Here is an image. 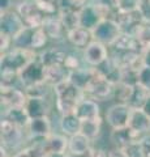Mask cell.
Masks as SVG:
<instances>
[{
    "label": "cell",
    "mask_w": 150,
    "mask_h": 157,
    "mask_svg": "<svg viewBox=\"0 0 150 157\" xmlns=\"http://www.w3.org/2000/svg\"><path fill=\"white\" fill-rule=\"evenodd\" d=\"M52 92L55 97V107L60 115L75 113L76 107L85 98L84 90L75 85L71 80L56 85Z\"/></svg>",
    "instance_id": "cell-1"
},
{
    "label": "cell",
    "mask_w": 150,
    "mask_h": 157,
    "mask_svg": "<svg viewBox=\"0 0 150 157\" xmlns=\"http://www.w3.org/2000/svg\"><path fill=\"white\" fill-rule=\"evenodd\" d=\"M38 58V52L31 48H16L12 47L5 54H2L0 67L2 70H11L16 73H20L29 63Z\"/></svg>",
    "instance_id": "cell-2"
},
{
    "label": "cell",
    "mask_w": 150,
    "mask_h": 157,
    "mask_svg": "<svg viewBox=\"0 0 150 157\" xmlns=\"http://www.w3.org/2000/svg\"><path fill=\"white\" fill-rule=\"evenodd\" d=\"M0 139H2V145L5 147L8 151L18 152L21 148H24V143L27 140V137L25 130L12 124L11 122L5 119H2V123H0Z\"/></svg>",
    "instance_id": "cell-3"
},
{
    "label": "cell",
    "mask_w": 150,
    "mask_h": 157,
    "mask_svg": "<svg viewBox=\"0 0 150 157\" xmlns=\"http://www.w3.org/2000/svg\"><path fill=\"white\" fill-rule=\"evenodd\" d=\"M42 82H46V67L37 58L18 73V85L25 90Z\"/></svg>",
    "instance_id": "cell-4"
},
{
    "label": "cell",
    "mask_w": 150,
    "mask_h": 157,
    "mask_svg": "<svg viewBox=\"0 0 150 157\" xmlns=\"http://www.w3.org/2000/svg\"><path fill=\"white\" fill-rule=\"evenodd\" d=\"M91 34H93V41L111 47L123 34V32L114 18H104L91 30Z\"/></svg>",
    "instance_id": "cell-5"
},
{
    "label": "cell",
    "mask_w": 150,
    "mask_h": 157,
    "mask_svg": "<svg viewBox=\"0 0 150 157\" xmlns=\"http://www.w3.org/2000/svg\"><path fill=\"white\" fill-rule=\"evenodd\" d=\"M17 13L21 16L24 24L27 28H33V29H39L43 25V21L47 17L43 13L38 6L35 4L34 0H22V2L17 3L16 8Z\"/></svg>",
    "instance_id": "cell-6"
},
{
    "label": "cell",
    "mask_w": 150,
    "mask_h": 157,
    "mask_svg": "<svg viewBox=\"0 0 150 157\" xmlns=\"http://www.w3.org/2000/svg\"><path fill=\"white\" fill-rule=\"evenodd\" d=\"M114 89H115V85L111 84L110 81H107L102 76H99L95 71V76L86 85L84 93H85V97L91 98V100L98 102V101H107L108 98L112 97Z\"/></svg>",
    "instance_id": "cell-7"
},
{
    "label": "cell",
    "mask_w": 150,
    "mask_h": 157,
    "mask_svg": "<svg viewBox=\"0 0 150 157\" xmlns=\"http://www.w3.org/2000/svg\"><path fill=\"white\" fill-rule=\"evenodd\" d=\"M130 113H132V109H130L128 105L114 104L106 111L104 121H106V123L110 126L111 130L124 128V127H128Z\"/></svg>",
    "instance_id": "cell-8"
},
{
    "label": "cell",
    "mask_w": 150,
    "mask_h": 157,
    "mask_svg": "<svg viewBox=\"0 0 150 157\" xmlns=\"http://www.w3.org/2000/svg\"><path fill=\"white\" fill-rule=\"evenodd\" d=\"M0 100H2V111H5L13 107H24L26 105L27 96L20 86H2Z\"/></svg>",
    "instance_id": "cell-9"
},
{
    "label": "cell",
    "mask_w": 150,
    "mask_h": 157,
    "mask_svg": "<svg viewBox=\"0 0 150 157\" xmlns=\"http://www.w3.org/2000/svg\"><path fill=\"white\" fill-rule=\"evenodd\" d=\"M104 18H110L104 11H102L99 7L91 2H88L80 11V24L81 28H85L88 30H93V29L98 25V24Z\"/></svg>",
    "instance_id": "cell-10"
},
{
    "label": "cell",
    "mask_w": 150,
    "mask_h": 157,
    "mask_svg": "<svg viewBox=\"0 0 150 157\" xmlns=\"http://www.w3.org/2000/svg\"><path fill=\"white\" fill-rule=\"evenodd\" d=\"M24 28H25V24L16 9L2 12L0 14V33L7 34L13 39V37L17 36Z\"/></svg>",
    "instance_id": "cell-11"
},
{
    "label": "cell",
    "mask_w": 150,
    "mask_h": 157,
    "mask_svg": "<svg viewBox=\"0 0 150 157\" xmlns=\"http://www.w3.org/2000/svg\"><path fill=\"white\" fill-rule=\"evenodd\" d=\"M26 137L27 141H41L45 140L47 136L52 134V127H51V121L48 117L43 118H35L31 119L29 126L26 127Z\"/></svg>",
    "instance_id": "cell-12"
},
{
    "label": "cell",
    "mask_w": 150,
    "mask_h": 157,
    "mask_svg": "<svg viewBox=\"0 0 150 157\" xmlns=\"http://www.w3.org/2000/svg\"><path fill=\"white\" fill-rule=\"evenodd\" d=\"M108 58H110V51L107 46L97 41L91 42L82 52V60H84V63H86L88 67H93V68L102 64Z\"/></svg>",
    "instance_id": "cell-13"
},
{
    "label": "cell",
    "mask_w": 150,
    "mask_h": 157,
    "mask_svg": "<svg viewBox=\"0 0 150 157\" xmlns=\"http://www.w3.org/2000/svg\"><path fill=\"white\" fill-rule=\"evenodd\" d=\"M68 141L69 137L64 134L52 132L50 136H47L45 140H41L39 143L47 156L52 153H67L68 152Z\"/></svg>",
    "instance_id": "cell-14"
},
{
    "label": "cell",
    "mask_w": 150,
    "mask_h": 157,
    "mask_svg": "<svg viewBox=\"0 0 150 157\" xmlns=\"http://www.w3.org/2000/svg\"><path fill=\"white\" fill-rule=\"evenodd\" d=\"M118 25L120 26L123 33L133 34L137 32V29L144 24L141 16L138 14V12H118L112 17Z\"/></svg>",
    "instance_id": "cell-15"
},
{
    "label": "cell",
    "mask_w": 150,
    "mask_h": 157,
    "mask_svg": "<svg viewBox=\"0 0 150 157\" xmlns=\"http://www.w3.org/2000/svg\"><path fill=\"white\" fill-rule=\"evenodd\" d=\"M67 56H68V52L60 47H48L38 52V59L46 68L64 66Z\"/></svg>",
    "instance_id": "cell-16"
},
{
    "label": "cell",
    "mask_w": 150,
    "mask_h": 157,
    "mask_svg": "<svg viewBox=\"0 0 150 157\" xmlns=\"http://www.w3.org/2000/svg\"><path fill=\"white\" fill-rule=\"evenodd\" d=\"M142 137L137 135L134 131H132L129 127L111 130V134H110V140L116 149H124L129 144L134 143V141H140Z\"/></svg>",
    "instance_id": "cell-17"
},
{
    "label": "cell",
    "mask_w": 150,
    "mask_h": 157,
    "mask_svg": "<svg viewBox=\"0 0 150 157\" xmlns=\"http://www.w3.org/2000/svg\"><path fill=\"white\" fill-rule=\"evenodd\" d=\"M128 127L137 135L144 137L150 134V117L142 109H132Z\"/></svg>",
    "instance_id": "cell-18"
},
{
    "label": "cell",
    "mask_w": 150,
    "mask_h": 157,
    "mask_svg": "<svg viewBox=\"0 0 150 157\" xmlns=\"http://www.w3.org/2000/svg\"><path fill=\"white\" fill-rule=\"evenodd\" d=\"M122 70L123 68L120 67L118 63H116L112 58H108L99 64L98 67H95V71L99 76H102L103 78H106L107 81H110L111 84H119L120 80H122Z\"/></svg>",
    "instance_id": "cell-19"
},
{
    "label": "cell",
    "mask_w": 150,
    "mask_h": 157,
    "mask_svg": "<svg viewBox=\"0 0 150 157\" xmlns=\"http://www.w3.org/2000/svg\"><path fill=\"white\" fill-rule=\"evenodd\" d=\"M25 109L27 111L30 119H35V118H43L48 117L50 114V101L48 98L43 97H27Z\"/></svg>",
    "instance_id": "cell-20"
},
{
    "label": "cell",
    "mask_w": 150,
    "mask_h": 157,
    "mask_svg": "<svg viewBox=\"0 0 150 157\" xmlns=\"http://www.w3.org/2000/svg\"><path fill=\"white\" fill-rule=\"evenodd\" d=\"M75 114L80 118L81 122L97 119V118H101V106L97 101L85 97L76 107Z\"/></svg>",
    "instance_id": "cell-21"
},
{
    "label": "cell",
    "mask_w": 150,
    "mask_h": 157,
    "mask_svg": "<svg viewBox=\"0 0 150 157\" xmlns=\"http://www.w3.org/2000/svg\"><path fill=\"white\" fill-rule=\"evenodd\" d=\"M42 29L47 34L48 39H52V41H60V39L64 38V34L67 36V32L59 17V14L47 16L45 18V21H43Z\"/></svg>",
    "instance_id": "cell-22"
},
{
    "label": "cell",
    "mask_w": 150,
    "mask_h": 157,
    "mask_svg": "<svg viewBox=\"0 0 150 157\" xmlns=\"http://www.w3.org/2000/svg\"><path fill=\"white\" fill-rule=\"evenodd\" d=\"M2 119H5L8 122H11L12 124L20 127L22 130H26V127L30 123V117H29L27 111L24 107H13V109H8L5 111H3Z\"/></svg>",
    "instance_id": "cell-23"
},
{
    "label": "cell",
    "mask_w": 150,
    "mask_h": 157,
    "mask_svg": "<svg viewBox=\"0 0 150 157\" xmlns=\"http://www.w3.org/2000/svg\"><path fill=\"white\" fill-rule=\"evenodd\" d=\"M67 39L76 48L85 50L91 42H93V34L91 30H88L85 28H77L75 30L67 33Z\"/></svg>",
    "instance_id": "cell-24"
},
{
    "label": "cell",
    "mask_w": 150,
    "mask_h": 157,
    "mask_svg": "<svg viewBox=\"0 0 150 157\" xmlns=\"http://www.w3.org/2000/svg\"><path fill=\"white\" fill-rule=\"evenodd\" d=\"M81 126L82 122L80 121V118L77 117L75 113L71 114H65V115H60V121H59V127L61 134H64L65 136H73L81 132Z\"/></svg>",
    "instance_id": "cell-25"
},
{
    "label": "cell",
    "mask_w": 150,
    "mask_h": 157,
    "mask_svg": "<svg viewBox=\"0 0 150 157\" xmlns=\"http://www.w3.org/2000/svg\"><path fill=\"white\" fill-rule=\"evenodd\" d=\"M93 149L91 147V140L88 139L85 135L81 132L77 135H73L69 137L68 141V152L67 153H73V155H86Z\"/></svg>",
    "instance_id": "cell-26"
},
{
    "label": "cell",
    "mask_w": 150,
    "mask_h": 157,
    "mask_svg": "<svg viewBox=\"0 0 150 157\" xmlns=\"http://www.w3.org/2000/svg\"><path fill=\"white\" fill-rule=\"evenodd\" d=\"M69 75L71 71L65 66L46 68V84H48L51 88H55L56 85L69 80Z\"/></svg>",
    "instance_id": "cell-27"
},
{
    "label": "cell",
    "mask_w": 150,
    "mask_h": 157,
    "mask_svg": "<svg viewBox=\"0 0 150 157\" xmlns=\"http://www.w3.org/2000/svg\"><path fill=\"white\" fill-rule=\"evenodd\" d=\"M112 51H138V52H144V50L140 46V43L137 41V38L133 34H128V33H123L122 36L118 38L112 46H111Z\"/></svg>",
    "instance_id": "cell-28"
},
{
    "label": "cell",
    "mask_w": 150,
    "mask_h": 157,
    "mask_svg": "<svg viewBox=\"0 0 150 157\" xmlns=\"http://www.w3.org/2000/svg\"><path fill=\"white\" fill-rule=\"evenodd\" d=\"M95 76V68L93 67H81L76 71H72L69 75V80L77 85L80 89L84 90L90 80Z\"/></svg>",
    "instance_id": "cell-29"
},
{
    "label": "cell",
    "mask_w": 150,
    "mask_h": 157,
    "mask_svg": "<svg viewBox=\"0 0 150 157\" xmlns=\"http://www.w3.org/2000/svg\"><path fill=\"white\" fill-rule=\"evenodd\" d=\"M149 96H150V92L148 89H145V88L141 86L140 84L133 86L129 101H128V106L130 109H142Z\"/></svg>",
    "instance_id": "cell-30"
},
{
    "label": "cell",
    "mask_w": 150,
    "mask_h": 157,
    "mask_svg": "<svg viewBox=\"0 0 150 157\" xmlns=\"http://www.w3.org/2000/svg\"><path fill=\"white\" fill-rule=\"evenodd\" d=\"M102 132V118H97V119H90L82 122L81 126V134L85 135L91 141L95 140L97 137Z\"/></svg>",
    "instance_id": "cell-31"
},
{
    "label": "cell",
    "mask_w": 150,
    "mask_h": 157,
    "mask_svg": "<svg viewBox=\"0 0 150 157\" xmlns=\"http://www.w3.org/2000/svg\"><path fill=\"white\" fill-rule=\"evenodd\" d=\"M35 29L25 26L22 30L13 37V47L16 48H31L33 37H34Z\"/></svg>",
    "instance_id": "cell-32"
},
{
    "label": "cell",
    "mask_w": 150,
    "mask_h": 157,
    "mask_svg": "<svg viewBox=\"0 0 150 157\" xmlns=\"http://www.w3.org/2000/svg\"><path fill=\"white\" fill-rule=\"evenodd\" d=\"M12 157H47L39 141H33L29 145H25Z\"/></svg>",
    "instance_id": "cell-33"
},
{
    "label": "cell",
    "mask_w": 150,
    "mask_h": 157,
    "mask_svg": "<svg viewBox=\"0 0 150 157\" xmlns=\"http://www.w3.org/2000/svg\"><path fill=\"white\" fill-rule=\"evenodd\" d=\"M59 17L64 25L65 32H72L75 29L80 28V12H59Z\"/></svg>",
    "instance_id": "cell-34"
},
{
    "label": "cell",
    "mask_w": 150,
    "mask_h": 157,
    "mask_svg": "<svg viewBox=\"0 0 150 157\" xmlns=\"http://www.w3.org/2000/svg\"><path fill=\"white\" fill-rule=\"evenodd\" d=\"M138 67H127L122 70V80L119 84H124L127 86H136L138 85Z\"/></svg>",
    "instance_id": "cell-35"
},
{
    "label": "cell",
    "mask_w": 150,
    "mask_h": 157,
    "mask_svg": "<svg viewBox=\"0 0 150 157\" xmlns=\"http://www.w3.org/2000/svg\"><path fill=\"white\" fill-rule=\"evenodd\" d=\"M134 37L137 38L140 46L144 51L150 50V24H142L141 26L137 29V32L134 33Z\"/></svg>",
    "instance_id": "cell-36"
},
{
    "label": "cell",
    "mask_w": 150,
    "mask_h": 157,
    "mask_svg": "<svg viewBox=\"0 0 150 157\" xmlns=\"http://www.w3.org/2000/svg\"><path fill=\"white\" fill-rule=\"evenodd\" d=\"M133 86H127L124 84H116L114 89V98L116 100V104H125L128 105L130 93H132Z\"/></svg>",
    "instance_id": "cell-37"
},
{
    "label": "cell",
    "mask_w": 150,
    "mask_h": 157,
    "mask_svg": "<svg viewBox=\"0 0 150 157\" xmlns=\"http://www.w3.org/2000/svg\"><path fill=\"white\" fill-rule=\"evenodd\" d=\"M91 3L104 11L110 18L118 13V0H91Z\"/></svg>",
    "instance_id": "cell-38"
},
{
    "label": "cell",
    "mask_w": 150,
    "mask_h": 157,
    "mask_svg": "<svg viewBox=\"0 0 150 157\" xmlns=\"http://www.w3.org/2000/svg\"><path fill=\"white\" fill-rule=\"evenodd\" d=\"M48 42V37L47 34L43 32V29H35L34 32V37H33V42H31V50H41V48H45V46Z\"/></svg>",
    "instance_id": "cell-39"
},
{
    "label": "cell",
    "mask_w": 150,
    "mask_h": 157,
    "mask_svg": "<svg viewBox=\"0 0 150 157\" xmlns=\"http://www.w3.org/2000/svg\"><path fill=\"white\" fill-rule=\"evenodd\" d=\"M123 151V153L127 157H144L142 156V148H141V140L140 141H134V143L129 144L128 147H125Z\"/></svg>",
    "instance_id": "cell-40"
},
{
    "label": "cell",
    "mask_w": 150,
    "mask_h": 157,
    "mask_svg": "<svg viewBox=\"0 0 150 157\" xmlns=\"http://www.w3.org/2000/svg\"><path fill=\"white\" fill-rule=\"evenodd\" d=\"M140 0H118V12H136Z\"/></svg>",
    "instance_id": "cell-41"
},
{
    "label": "cell",
    "mask_w": 150,
    "mask_h": 157,
    "mask_svg": "<svg viewBox=\"0 0 150 157\" xmlns=\"http://www.w3.org/2000/svg\"><path fill=\"white\" fill-rule=\"evenodd\" d=\"M137 12L145 24H150V0H140Z\"/></svg>",
    "instance_id": "cell-42"
},
{
    "label": "cell",
    "mask_w": 150,
    "mask_h": 157,
    "mask_svg": "<svg viewBox=\"0 0 150 157\" xmlns=\"http://www.w3.org/2000/svg\"><path fill=\"white\" fill-rule=\"evenodd\" d=\"M138 84L150 92V67L142 66L138 72Z\"/></svg>",
    "instance_id": "cell-43"
},
{
    "label": "cell",
    "mask_w": 150,
    "mask_h": 157,
    "mask_svg": "<svg viewBox=\"0 0 150 157\" xmlns=\"http://www.w3.org/2000/svg\"><path fill=\"white\" fill-rule=\"evenodd\" d=\"M64 66L68 68L71 72L79 70V68L82 67L79 55H76V54H71V52H68V56H67V60H65V64Z\"/></svg>",
    "instance_id": "cell-44"
},
{
    "label": "cell",
    "mask_w": 150,
    "mask_h": 157,
    "mask_svg": "<svg viewBox=\"0 0 150 157\" xmlns=\"http://www.w3.org/2000/svg\"><path fill=\"white\" fill-rule=\"evenodd\" d=\"M12 46H13V39L9 36H7V34L0 33V51H2V54L8 52L12 48Z\"/></svg>",
    "instance_id": "cell-45"
},
{
    "label": "cell",
    "mask_w": 150,
    "mask_h": 157,
    "mask_svg": "<svg viewBox=\"0 0 150 157\" xmlns=\"http://www.w3.org/2000/svg\"><path fill=\"white\" fill-rule=\"evenodd\" d=\"M141 148H142V156L150 157V134L145 135L141 139Z\"/></svg>",
    "instance_id": "cell-46"
},
{
    "label": "cell",
    "mask_w": 150,
    "mask_h": 157,
    "mask_svg": "<svg viewBox=\"0 0 150 157\" xmlns=\"http://www.w3.org/2000/svg\"><path fill=\"white\" fill-rule=\"evenodd\" d=\"M90 157H111V151L103 148H93L90 151Z\"/></svg>",
    "instance_id": "cell-47"
},
{
    "label": "cell",
    "mask_w": 150,
    "mask_h": 157,
    "mask_svg": "<svg viewBox=\"0 0 150 157\" xmlns=\"http://www.w3.org/2000/svg\"><path fill=\"white\" fill-rule=\"evenodd\" d=\"M0 8H2V12L11 11L12 9V0H0Z\"/></svg>",
    "instance_id": "cell-48"
},
{
    "label": "cell",
    "mask_w": 150,
    "mask_h": 157,
    "mask_svg": "<svg viewBox=\"0 0 150 157\" xmlns=\"http://www.w3.org/2000/svg\"><path fill=\"white\" fill-rule=\"evenodd\" d=\"M142 66L150 67V50L144 51V54H142Z\"/></svg>",
    "instance_id": "cell-49"
},
{
    "label": "cell",
    "mask_w": 150,
    "mask_h": 157,
    "mask_svg": "<svg viewBox=\"0 0 150 157\" xmlns=\"http://www.w3.org/2000/svg\"><path fill=\"white\" fill-rule=\"evenodd\" d=\"M111 157H127L124 153H123V151H120V149H112L111 151Z\"/></svg>",
    "instance_id": "cell-50"
},
{
    "label": "cell",
    "mask_w": 150,
    "mask_h": 157,
    "mask_svg": "<svg viewBox=\"0 0 150 157\" xmlns=\"http://www.w3.org/2000/svg\"><path fill=\"white\" fill-rule=\"evenodd\" d=\"M142 110L150 117V96L148 97V100H146V102H145V105H144V107H142Z\"/></svg>",
    "instance_id": "cell-51"
},
{
    "label": "cell",
    "mask_w": 150,
    "mask_h": 157,
    "mask_svg": "<svg viewBox=\"0 0 150 157\" xmlns=\"http://www.w3.org/2000/svg\"><path fill=\"white\" fill-rule=\"evenodd\" d=\"M67 157H90V152L86 155H73V153H67Z\"/></svg>",
    "instance_id": "cell-52"
},
{
    "label": "cell",
    "mask_w": 150,
    "mask_h": 157,
    "mask_svg": "<svg viewBox=\"0 0 150 157\" xmlns=\"http://www.w3.org/2000/svg\"><path fill=\"white\" fill-rule=\"evenodd\" d=\"M47 157H67V153H52L47 155Z\"/></svg>",
    "instance_id": "cell-53"
},
{
    "label": "cell",
    "mask_w": 150,
    "mask_h": 157,
    "mask_svg": "<svg viewBox=\"0 0 150 157\" xmlns=\"http://www.w3.org/2000/svg\"><path fill=\"white\" fill-rule=\"evenodd\" d=\"M35 2H42V3H54V4H57L59 0H35Z\"/></svg>",
    "instance_id": "cell-54"
}]
</instances>
